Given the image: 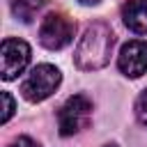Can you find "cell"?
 <instances>
[{
	"mask_svg": "<svg viewBox=\"0 0 147 147\" xmlns=\"http://www.w3.org/2000/svg\"><path fill=\"white\" fill-rule=\"evenodd\" d=\"M90 117H92V99L87 94H74V96H69L60 106V110H57L60 136L69 138V136L83 131L90 124Z\"/></svg>",
	"mask_w": 147,
	"mask_h": 147,
	"instance_id": "cell-3",
	"label": "cell"
},
{
	"mask_svg": "<svg viewBox=\"0 0 147 147\" xmlns=\"http://www.w3.org/2000/svg\"><path fill=\"white\" fill-rule=\"evenodd\" d=\"M7 147H41L37 140H32L30 136H18V138H14Z\"/></svg>",
	"mask_w": 147,
	"mask_h": 147,
	"instance_id": "cell-10",
	"label": "cell"
},
{
	"mask_svg": "<svg viewBox=\"0 0 147 147\" xmlns=\"http://www.w3.org/2000/svg\"><path fill=\"white\" fill-rule=\"evenodd\" d=\"M62 83V74L55 64H48V62H41L37 67L30 69V74L25 76V80L21 83V94L25 101L30 103H39V101H46Z\"/></svg>",
	"mask_w": 147,
	"mask_h": 147,
	"instance_id": "cell-2",
	"label": "cell"
},
{
	"mask_svg": "<svg viewBox=\"0 0 147 147\" xmlns=\"http://www.w3.org/2000/svg\"><path fill=\"white\" fill-rule=\"evenodd\" d=\"M46 2L48 0H9V7H11V14L16 18H21L23 23H30L44 9Z\"/></svg>",
	"mask_w": 147,
	"mask_h": 147,
	"instance_id": "cell-8",
	"label": "cell"
},
{
	"mask_svg": "<svg viewBox=\"0 0 147 147\" xmlns=\"http://www.w3.org/2000/svg\"><path fill=\"white\" fill-rule=\"evenodd\" d=\"M30 62V46L23 39L7 37L2 41V80H14Z\"/></svg>",
	"mask_w": 147,
	"mask_h": 147,
	"instance_id": "cell-5",
	"label": "cell"
},
{
	"mask_svg": "<svg viewBox=\"0 0 147 147\" xmlns=\"http://www.w3.org/2000/svg\"><path fill=\"white\" fill-rule=\"evenodd\" d=\"M103 147H117V142H108V145H103Z\"/></svg>",
	"mask_w": 147,
	"mask_h": 147,
	"instance_id": "cell-13",
	"label": "cell"
},
{
	"mask_svg": "<svg viewBox=\"0 0 147 147\" xmlns=\"http://www.w3.org/2000/svg\"><path fill=\"white\" fill-rule=\"evenodd\" d=\"M2 101H5V113H2V122H9V117L14 115V99L9 92H2Z\"/></svg>",
	"mask_w": 147,
	"mask_h": 147,
	"instance_id": "cell-11",
	"label": "cell"
},
{
	"mask_svg": "<svg viewBox=\"0 0 147 147\" xmlns=\"http://www.w3.org/2000/svg\"><path fill=\"white\" fill-rule=\"evenodd\" d=\"M76 23L64 11H51L39 25V44L48 51H62L74 41Z\"/></svg>",
	"mask_w": 147,
	"mask_h": 147,
	"instance_id": "cell-4",
	"label": "cell"
},
{
	"mask_svg": "<svg viewBox=\"0 0 147 147\" xmlns=\"http://www.w3.org/2000/svg\"><path fill=\"white\" fill-rule=\"evenodd\" d=\"M78 2H80V5H87V7H90V5H99L101 0H78Z\"/></svg>",
	"mask_w": 147,
	"mask_h": 147,
	"instance_id": "cell-12",
	"label": "cell"
},
{
	"mask_svg": "<svg viewBox=\"0 0 147 147\" xmlns=\"http://www.w3.org/2000/svg\"><path fill=\"white\" fill-rule=\"evenodd\" d=\"M122 21L136 34H147V0H126L122 5Z\"/></svg>",
	"mask_w": 147,
	"mask_h": 147,
	"instance_id": "cell-7",
	"label": "cell"
},
{
	"mask_svg": "<svg viewBox=\"0 0 147 147\" xmlns=\"http://www.w3.org/2000/svg\"><path fill=\"white\" fill-rule=\"evenodd\" d=\"M117 67L126 78H140L142 74H147V44L140 39L126 41L119 48Z\"/></svg>",
	"mask_w": 147,
	"mask_h": 147,
	"instance_id": "cell-6",
	"label": "cell"
},
{
	"mask_svg": "<svg viewBox=\"0 0 147 147\" xmlns=\"http://www.w3.org/2000/svg\"><path fill=\"white\" fill-rule=\"evenodd\" d=\"M136 119L147 129V87L138 94V99H136Z\"/></svg>",
	"mask_w": 147,
	"mask_h": 147,
	"instance_id": "cell-9",
	"label": "cell"
},
{
	"mask_svg": "<svg viewBox=\"0 0 147 147\" xmlns=\"http://www.w3.org/2000/svg\"><path fill=\"white\" fill-rule=\"evenodd\" d=\"M113 48H115L113 28L108 23H103V21H96V23L87 25L83 37L78 39L76 51H74V62H76V67L80 71L103 69L110 62Z\"/></svg>",
	"mask_w": 147,
	"mask_h": 147,
	"instance_id": "cell-1",
	"label": "cell"
}]
</instances>
